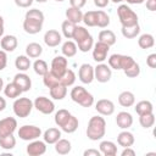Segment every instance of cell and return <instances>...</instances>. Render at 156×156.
I'll return each mask as SVG.
<instances>
[{
    "label": "cell",
    "mask_w": 156,
    "mask_h": 156,
    "mask_svg": "<svg viewBox=\"0 0 156 156\" xmlns=\"http://www.w3.org/2000/svg\"><path fill=\"white\" fill-rule=\"evenodd\" d=\"M106 132V122L102 117L100 116H93L89 122H88V128H87V136L93 140H100Z\"/></svg>",
    "instance_id": "6da1fadb"
},
{
    "label": "cell",
    "mask_w": 156,
    "mask_h": 156,
    "mask_svg": "<svg viewBox=\"0 0 156 156\" xmlns=\"http://www.w3.org/2000/svg\"><path fill=\"white\" fill-rule=\"evenodd\" d=\"M71 99L83 107H90L94 104V96L80 85H77L71 90Z\"/></svg>",
    "instance_id": "7a4b0ae2"
},
{
    "label": "cell",
    "mask_w": 156,
    "mask_h": 156,
    "mask_svg": "<svg viewBox=\"0 0 156 156\" xmlns=\"http://www.w3.org/2000/svg\"><path fill=\"white\" fill-rule=\"evenodd\" d=\"M117 15L122 27H129L138 24V16L136 13L127 5H119L117 9Z\"/></svg>",
    "instance_id": "3957f363"
},
{
    "label": "cell",
    "mask_w": 156,
    "mask_h": 156,
    "mask_svg": "<svg viewBox=\"0 0 156 156\" xmlns=\"http://www.w3.org/2000/svg\"><path fill=\"white\" fill-rule=\"evenodd\" d=\"M33 108V102L28 98H18L13 102V112L20 118H26L30 115Z\"/></svg>",
    "instance_id": "277c9868"
},
{
    "label": "cell",
    "mask_w": 156,
    "mask_h": 156,
    "mask_svg": "<svg viewBox=\"0 0 156 156\" xmlns=\"http://www.w3.org/2000/svg\"><path fill=\"white\" fill-rule=\"evenodd\" d=\"M40 135H41V129L35 126H22L18 129V136L26 141L35 140Z\"/></svg>",
    "instance_id": "5b68a950"
},
{
    "label": "cell",
    "mask_w": 156,
    "mask_h": 156,
    "mask_svg": "<svg viewBox=\"0 0 156 156\" xmlns=\"http://www.w3.org/2000/svg\"><path fill=\"white\" fill-rule=\"evenodd\" d=\"M33 106H34L39 112H41L43 115H50V113H52L54 110H55L54 102H52L50 99L45 98V96H38V98L34 100Z\"/></svg>",
    "instance_id": "8992f818"
},
{
    "label": "cell",
    "mask_w": 156,
    "mask_h": 156,
    "mask_svg": "<svg viewBox=\"0 0 156 156\" xmlns=\"http://www.w3.org/2000/svg\"><path fill=\"white\" fill-rule=\"evenodd\" d=\"M112 76V71L110 68V66L105 65V63H99L95 68H94V79H96L100 83H106L111 79Z\"/></svg>",
    "instance_id": "52a82bcc"
},
{
    "label": "cell",
    "mask_w": 156,
    "mask_h": 156,
    "mask_svg": "<svg viewBox=\"0 0 156 156\" xmlns=\"http://www.w3.org/2000/svg\"><path fill=\"white\" fill-rule=\"evenodd\" d=\"M67 65H68V62L65 56H56L51 62L50 72H52L57 78H61L62 74L67 71Z\"/></svg>",
    "instance_id": "ba28073f"
},
{
    "label": "cell",
    "mask_w": 156,
    "mask_h": 156,
    "mask_svg": "<svg viewBox=\"0 0 156 156\" xmlns=\"http://www.w3.org/2000/svg\"><path fill=\"white\" fill-rule=\"evenodd\" d=\"M79 80L84 84H90L94 80V67L89 63H83L78 71Z\"/></svg>",
    "instance_id": "9c48e42d"
},
{
    "label": "cell",
    "mask_w": 156,
    "mask_h": 156,
    "mask_svg": "<svg viewBox=\"0 0 156 156\" xmlns=\"http://www.w3.org/2000/svg\"><path fill=\"white\" fill-rule=\"evenodd\" d=\"M17 128V121L13 117H6L0 119V136L13 134Z\"/></svg>",
    "instance_id": "30bf717a"
},
{
    "label": "cell",
    "mask_w": 156,
    "mask_h": 156,
    "mask_svg": "<svg viewBox=\"0 0 156 156\" xmlns=\"http://www.w3.org/2000/svg\"><path fill=\"white\" fill-rule=\"evenodd\" d=\"M108 50H110L108 45H106V44H104L101 41H98L94 45V49H93V58L99 63L104 62L106 60V57H107Z\"/></svg>",
    "instance_id": "8fae6325"
},
{
    "label": "cell",
    "mask_w": 156,
    "mask_h": 156,
    "mask_svg": "<svg viewBox=\"0 0 156 156\" xmlns=\"http://www.w3.org/2000/svg\"><path fill=\"white\" fill-rule=\"evenodd\" d=\"M95 110L102 116H111L115 112V104L108 99H101L96 102Z\"/></svg>",
    "instance_id": "7c38bea8"
},
{
    "label": "cell",
    "mask_w": 156,
    "mask_h": 156,
    "mask_svg": "<svg viewBox=\"0 0 156 156\" xmlns=\"http://www.w3.org/2000/svg\"><path fill=\"white\" fill-rule=\"evenodd\" d=\"M45 151H46L45 141H40L37 139L29 143V145L27 146V154L29 156H40V155H44Z\"/></svg>",
    "instance_id": "4fadbf2b"
},
{
    "label": "cell",
    "mask_w": 156,
    "mask_h": 156,
    "mask_svg": "<svg viewBox=\"0 0 156 156\" xmlns=\"http://www.w3.org/2000/svg\"><path fill=\"white\" fill-rule=\"evenodd\" d=\"M44 43L50 48L57 46L61 43V34L55 29H49L44 34Z\"/></svg>",
    "instance_id": "5bb4252c"
},
{
    "label": "cell",
    "mask_w": 156,
    "mask_h": 156,
    "mask_svg": "<svg viewBox=\"0 0 156 156\" xmlns=\"http://www.w3.org/2000/svg\"><path fill=\"white\" fill-rule=\"evenodd\" d=\"M13 82L20 87V89L22 90V93L28 91L32 87V80L29 78V76H27L26 73H17L13 78Z\"/></svg>",
    "instance_id": "9a60e30c"
},
{
    "label": "cell",
    "mask_w": 156,
    "mask_h": 156,
    "mask_svg": "<svg viewBox=\"0 0 156 156\" xmlns=\"http://www.w3.org/2000/svg\"><path fill=\"white\" fill-rule=\"evenodd\" d=\"M116 123H117V126H118L119 128H122V129H128V128L132 127V124H133V117H132V115H130L129 112L122 111V112L117 113Z\"/></svg>",
    "instance_id": "2e32d148"
},
{
    "label": "cell",
    "mask_w": 156,
    "mask_h": 156,
    "mask_svg": "<svg viewBox=\"0 0 156 156\" xmlns=\"http://www.w3.org/2000/svg\"><path fill=\"white\" fill-rule=\"evenodd\" d=\"M17 44H18L17 38H16L15 35H10V34L2 37V39H1V41H0L1 49H2L4 51H7V52L13 51V50L17 48Z\"/></svg>",
    "instance_id": "e0dca14e"
},
{
    "label": "cell",
    "mask_w": 156,
    "mask_h": 156,
    "mask_svg": "<svg viewBox=\"0 0 156 156\" xmlns=\"http://www.w3.org/2000/svg\"><path fill=\"white\" fill-rule=\"evenodd\" d=\"M41 28H43V23H40V22L27 20V18H24V21H23V29L28 34H37L41 30Z\"/></svg>",
    "instance_id": "ac0fdd59"
},
{
    "label": "cell",
    "mask_w": 156,
    "mask_h": 156,
    "mask_svg": "<svg viewBox=\"0 0 156 156\" xmlns=\"http://www.w3.org/2000/svg\"><path fill=\"white\" fill-rule=\"evenodd\" d=\"M118 102L123 107H130L135 102V96H134V94L132 91H128V90L122 91L118 95Z\"/></svg>",
    "instance_id": "d6986e66"
},
{
    "label": "cell",
    "mask_w": 156,
    "mask_h": 156,
    "mask_svg": "<svg viewBox=\"0 0 156 156\" xmlns=\"http://www.w3.org/2000/svg\"><path fill=\"white\" fill-rule=\"evenodd\" d=\"M100 152L105 156H116L117 155V146L115 143L105 140L100 143Z\"/></svg>",
    "instance_id": "ffe728a7"
},
{
    "label": "cell",
    "mask_w": 156,
    "mask_h": 156,
    "mask_svg": "<svg viewBox=\"0 0 156 156\" xmlns=\"http://www.w3.org/2000/svg\"><path fill=\"white\" fill-rule=\"evenodd\" d=\"M117 143L123 146V147H129L134 144V135L130 133V132H127V130H123L118 134L117 136Z\"/></svg>",
    "instance_id": "44dd1931"
},
{
    "label": "cell",
    "mask_w": 156,
    "mask_h": 156,
    "mask_svg": "<svg viewBox=\"0 0 156 156\" xmlns=\"http://www.w3.org/2000/svg\"><path fill=\"white\" fill-rule=\"evenodd\" d=\"M66 17H67V20H68L69 22L77 24V23H79V22L82 21V18H83V12H82L80 9H76V7H72V6H71V7H68V9L66 10Z\"/></svg>",
    "instance_id": "7402d4cb"
},
{
    "label": "cell",
    "mask_w": 156,
    "mask_h": 156,
    "mask_svg": "<svg viewBox=\"0 0 156 156\" xmlns=\"http://www.w3.org/2000/svg\"><path fill=\"white\" fill-rule=\"evenodd\" d=\"M66 95H67V87H65L61 83L50 88V96L55 100H62L63 98H66Z\"/></svg>",
    "instance_id": "603a6c76"
},
{
    "label": "cell",
    "mask_w": 156,
    "mask_h": 156,
    "mask_svg": "<svg viewBox=\"0 0 156 156\" xmlns=\"http://www.w3.org/2000/svg\"><path fill=\"white\" fill-rule=\"evenodd\" d=\"M44 141L48 144H55L61 138V132L57 128H49L44 132Z\"/></svg>",
    "instance_id": "cb8c5ba5"
},
{
    "label": "cell",
    "mask_w": 156,
    "mask_h": 156,
    "mask_svg": "<svg viewBox=\"0 0 156 156\" xmlns=\"http://www.w3.org/2000/svg\"><path fill=\"white\" fill-rule=\"evenodd\" d=\"M99 41H101V43L111 46V45H113L116 43V35H115V33L112 30L104 29V30H101L99 33Z\"/></svg>",
    "instance_id": "d4e9b609"
},
{
    "label": "cell",
    "mask_w": 156,
    "mask_h": 156,
    "mask_svg": "<svg viewBox=\"0 0 156 156\" xmlns=\"http://www.w3.org/2000/svg\"><path fill=\"white\" fill-rule=\"evenodd\" d=\"M41 52H43V48H41V45L38 44V43H29V44L27 45V48H26V54H27V56L30 57V58H37V57H39V56L41 55Z\"/></svg>",
    "instance_id": "484cf974"
},
{
    "label": "cell",
    "mask_w": 156,
    "mask_h": 156,
    "mask_svg": "<svg viewBox=\"0 0 156 156\" xmlns=\"http://www.w3.org/2000/svg\"><path fill=\"white\" fill-rule=\"evenodd\" d=\"M4 93H5V95H6L7 98H10V99H16V98H18V96L22 94V90L20 89V87H18L15 82H11V83H9V84L5 87Z\"/></svg>",
    "instance_id": "4316f807"
},
{
    "label": "cell",
    "mask_w": 156,
    "mask_h": 156,
    "mask_svg": "<svg viewBox=\"0 0 156 156\" xmlns=\"http://www.w3.org/2000/svg\"><path fill=\"white\" fill-rule=\"evenodd\" d=\"M135 112L140 116V115H145V113H150L154 112V106L149 100H141L135 105Z\"/></svg>",
    "instance_id": "83f0119b"
},
{
    "label": "cell",
    "mask_w": 156,
    "mask_h": 156,
    "mask_svg": "<svg viewBox=\"0 0 156 156\" xmlns=\"http://www.w3.org/2000/svg\"><path fill=\"white\" fill-rule=\"evenodd\" d=\"M138 45L141 48V49H150L155 45V39H154V35L152 34H149V33H145V34H141L138 39Z\"/></svg>",
    "instance_id": "f1b7e54d"
},
{
    "label": "cell",
    "mask_w": 156,
    "mask_h": 156,
    "mask_svg": "<svg viewBox=\"0 0 156 156\" xmlns=\"http://www.w3.org/2000/svg\"><path fill=\"white\" fill-rule=\"evenodd\" d=\"M72 146H71V143L67 140V139H58L56 143H55V150L57 154L60 155H67L69 151H71Z\"/></svg>",
    "instance_id": "f546056e"
},
{
    "label": "cell",
    "mask_w": 156,
    "mask_h": 156,
    "mask_svg": "<svg viewBox=\"0 0 156 156\" xmlns=\"http://www.w3.org/2000/svg\"><path fill=\"white\" fill-rule=\"evenodd\" d=\"M77 50H78L77 49V45L72 40L65 41L63 45H62V49H61V51H62V54H63L65 57H73L77 54Z\"/></svg>",
    "instance_id": "4dcf8cb0"
},
{
    "label": "cell",
    "mask_w": 156,
    "mask_h": 156,
    "mask_svg": "<svg viewBox=\"0 0 156 156\" xmlns=\"http://www.w3.org/2000/svg\"><path fill=\"white\" fill-rule=\"evenodd\" d=\"M122 35L127 39H133L135 38L139 33H140V27H139V23L138 24H134V26H129V27H122Z\"/></svg>",
    "instance_id": "1f68e13d"
},
{
    "label": "cell",
    "mask_w": 156,
    "mask_h": 156,
    "mask_svg": "<svg viewBox=\"0 0 156 156\" xmlns=\"http://www.w3.org/2000/svg\"><path fill=\"white\" fill-rule=\"evenodd\" d=\"M78 124H79L78 118L71 115L69 119L61 127V129H62L63 132H66V133H74V132L78 129Z\"/></svg>",
    "instance_id": "d6a6232c"
},
{
    "label": "cell",
    "mask_w": 156,
    "mask_h": 156,
    "mask_svg": "<svg viewBox=\"0 0 156 156\" xmlns=\"http://www.w3.org/2000/svg\"><path fill=\"white\" fill-rule=\"evenodd\" d=\"M15 66L18 71H27L29 69L30 67V60L28 58V56H24V55H21V56H17L16 61H15Z\"/></svg>",
    "instance_id": "836d02e7"
},
{
    "label": "cell",
    "mask_w": 156,
    "mask_h": 156,
    "mask_svg": "<svg viewBox=\"0 0 156 156\" xmlns=\"http://www.w3.org/2000/svg\"><path fill=\"white\" fill-rule=\"evenodd\" d=\"M69 117H71V113H69L67 110L61 108V110H58V111L55 113V123H56L58 127H62V126L69 119Z\"/></svg>",
    "instance_id": "e575fe53"
},
{
    "label": "cell",
    "mask_w": 156,
    "mask_h": 156,
    "mask_svg": "<svg viewBox=\"0 0 156 156\" xmlns=\"http://www.w3.org/2000/svg\"><path fill=\"white\" fill-rule=\"evenodd\" d=\"M74 82H76V74H74V72L72 69H68L67 68V71L60 78V83L63 84L65 87H71V85L74 84Z\"/></svg>",
    "instance_id": "d590c367"
},
{
    "label": "cell",
    "mask_w": 156,
    "mask_h": 156,
    "mask_svg": "<svg viewBox=\"0 0 156 156\" xmlns=\"http://www.w3.org/2000/svg\"><path fill=\"white\" fill-rule=\"evenodd\" d=\"M16 145V139L12 134H9V135H4V136H0V146L5 150H11L13 149Z\"/></svg>",
    "instance_id": "8d00e7d4"
},
{
    "label": "cell",
    "mask_w": 156,
    "mask_h": 156,
    "mask_svg": "<svg viewBox=\"0 0 156 156\" xmlns=\"http://www.w3.org/2000/svg\"><path fill=\"white\" fill-rule=\"evenodd\" d=\"M110 24V17L108 15L102 11V10H98L96 11V26L100 28H105Z\"/></svg>",
    "instance_id": "74e56055"
},
{
    "label": "cell",
    "mask_w": 156,
    "mask_h": 156,
    "mask_svg": "<svg viewBox=\"0 0 156 156\" xmlns=\"http://www.w3.org/2000/svg\"><path fill=\"white\" fill-rule=\"evenodd\" d=\"M139 122L141 124L143 128H151L155 123V116H154V112H150V113H145V115H140L139 116Z\"/></svg>",
    "instance_id": "f35d334b"
},
{
    "label": "cell",
    "mask_w": 156,
    "mask_h": 156,
    "mask_svg": "<svg viewBox=\"0 0 156 156\" xmlns=\"http://www.w3.org/2000/svg\"><path fill=\"white\" fill-rule=\"evenodd\" d=\"M76 26H77V24L69 22L68 20H66V21L62 22L61 29H62L63 35H65L67 39H72V38H73V33H74V28H76Z\"/></svg>",
    "instance_id": "ab89813d"
},
{
    "label": "cell",
    "mask_w": 156,
    "mask_h": 156,
    "mask_svg": "<svg viewBox=\"0 0 156 156\" xmlns=\"http://www.w3.org/2000/svg\"><path fill=\"white\" fill-rule=\"evenodd\" d=\"M43 82H44V85L46 87V88H52L54 85H56V84H58L60 83V78H57L52 72H46L44 76H43Z\"/></svg>",
    "instance_id": "60d3db41"
},
{
    "label": "cell",
    "mask_w": 156,
    "mask_h": 156,
    "mask_svg": "<svg viewBox=\"0 0 156 156\" xmlns=\"http://www.w3.org/2000/svg\"><path fill=\"white\" fill-rule=\"evenodd\" d=\"M24 18L32 20V21H37V22H40V23H44V13L40 10H38V9L28 10Z\"/></svg>",
    "instance_id": "b9f144b4"
},
{
    "label": "cell",
    "mask_w": 156,
    "mask_h": 156,
    "mask_svg": "<svg viewBox=\"0 0 156 156\" xmlns=\"http://www.w3.org/2000/svg\"><path fill=\"white\" fill-rule=\"evenodd\" d=\"M89 35H90V33L88 32V29H85L84 27H80V26H76L72 39H74L76 43H79V41H82L83 39H85Z\"/></svg>",
    "instance_id": "7bdbcfd3"
},
{
    "label": "cell",
    "mask_w": 156,
    "mask_h": 156,
    "mask_svg": "<svg viewBox=\"0 0 156 156\" xmlns=\"http://www.w3.org/2000/svg\"><path fill=\"white\" fill-rule=\"evenodd\" d=\"M33 68H34V72L39 76H44L46 72H49V67H48V63L44 61V60H35V62L33 63Z\"/></svg>",
    "instance_id": "ee69618b"
},
{
    "label": "cell",
    "mask_w": 156,
    "mask_h": 156,
    "mask_svg": "<svg viewBox=\"0 0 156 156\" xmlns=\"http://www.w3.org/2000/svg\"><path fill=\"white\" fill-rule=\"evenodd\" d=\"M122 60H123V55H121V54H113V55H111L110 58H108V66H110V68L121 69Z\"/></svg>",
    "instance_id": "f6af8a7d"
},
{
    "label": "cell",
    "mask_w": 156,
    "mask_h": 156,
    "mask_svg": "<svg viewBox=\"0 0 156 156\" xmlns=\"http://www.w3.org/2000/svg\"><path fill=\"white\" fill-rule=\"evenodd\" d=\"M82 21L88 27H95L96 26V11H88V12L83 13Z\"/></svg>",
    "instance_id": "bcb514c9"
},
{
    "label": "cell",
    "mask_w": 156,
    "mask_h": 156,
    "mask_svg": "<svg viewBox=\"0 0 156 156\" xmlns=\"http://www.w3.org/2000/svg\"><path fill=\"white\" fill-rule=\"evenodd\" d=\"M78 44V49L82 51V52H88L93 46H94V39L91 35L87 37L85 39H83L82 41L77 43Z\"/></svg>",
    "instance_id": "7dc6e473"
},
{
    "label": "cell",
    "mask_w": 156,
    "mask_h": 156,
    "mask_svg": "<svg viewBox=\"0 0 156 156\" xmlns=\"http://www.w3.org/2000/svg\"><path fill=\"white\" fill-rule=\"evenodd\" d=\"M123 72H124V74H126L127 77H129V78H135V77H138V76L140 74V66L134 61L133 65H132L130 67H128L127 69H124Z\"/></svg>",
    "instance_id": "c3c4849f"
},
{
    "label": "cell",
    "mask_w": 156,
    "mask_h": 156,
    "mask_svg": "<svg viewBox=\"0 0 156 156\" xmlns=\"http://www.w3.org/2000/svg\"><path fill=\"white\" fill-rule=\"evenodd\" d=\"M7 65V55L6 51L0 50V71H2Z\"/></svg>",
    "instance_id": "681fc988"
},
{
    "label": "cell",
    "mask_w": 156,
    "mask_h": 156,
    "mask_svg": "<svg viewBox=\"0 0 156 156\" xmlns=\"http://www.w3.org/2000/svg\"><path fill=\"white\" fill-rule=\"evenodd\" d=\"M146 63L150 68H155L156 67V54H150L146 57Z\"/></svg>",
    "instance_id": "f907efd6"
},
{
    "label": "cell",
    "mask_w": 156,
    "mask_h": 156,
    "mask_svg": "<svg viewBox=\"0 0 156 156\" xmlns=\"http://www.w3.org/2000/svg\"><path fill=\"white\" fill-rule=\"evenodd\" d=\"M15 4L18 6V7H29L32 4H33V0H15Z\"/></svg>",
    "instance_id": "816d5d0a"
},
{
    "label": "cell",
    "mask_w": 156,
    "mask_h": 156,
    "mask_svg": "<svg viewBox=\"0 0 156 156\" xmlns=\"http://www.w3.org/2000/svg\"><path fill=\"white\" fill-rule=\"evenodd\" d=\"M69 4H71L72 7L82 9V7L87 4V0H69Z\"/></svg>",
    "instance_id": "f5cc1de1"
},
{
    "label": "cell",
    "mask_w": 156,
    "mask_h": 156,
    "mask_svg": "<svg viewBox=\"0 0 156 156\" xmlns=\"http://www.w3.org/2000/svg\"><path fill=\"white\" fill-rule=\"evenodd\" d=\"M83 155L84 156H100L101 152H100V150H96V149H88L83 152Z\"/></svg>",
    "instance_id": "db71d44e"
},
{
    "label": "cell",
    "mask_w": 156,
    "mask_h": 156,
    "mask_svg": "<svg viewBox=\"0 0 156 156\" xmlns=\"http://www.w3.org/2000/svg\"><path fill=\"white\" fill-rule=\"evenodd\" d=\"M146 9L151 12L156 11V0H146Z\"/></svg>",
    "instance_id": "11a10c76"
},
{
    "label": "cell",
    "mask_w": 156,
    "mask_h": 156,
    "mask_svg": "<svg viewBox=\"0 0 156 156\" xmlns=\"http://www.w3.org/2000/svg\"><path fill=\"white\" fill-rule=\"evenodd\" d=\"M108 1L110 0H94V4H95V6H98L100 9H104L108 5Z\"/></svg>",
    "instance_id": "9f6ffc18"
},
{
    "label": "cell",
    "mask_w": 156,
    "mask_h": 156,
    "mask_svg": "<svg viewBox=\"0 0 156 156\" xmlns=\"http://www.w3.org/2000/svg\"><path fill=\"white\" fill-rule=\"evenodd\" d=\"M121 155L122 156H135V151L133 149H130V146H129V147H124V150L122 151Z\"/></svg>",
    "instance_id": "6f0895ef"
},
{
    "label": "cell",
    "mask_w": 156,
    "mask_h": 156,
    "mask_svg": "<svg viewBox=\"0 0 156 156\" xmlns=\"http://www.w3.org/2000/svg\"><path fill=\"white\" fill-rule=\"evenodd\" d=\"M128 4H132V5H140L143 4L145 0H126Z\"/></svg>",
    "instance_id": "680465c9"
},
{
    "label": "cell",
    "mask_w": 156,
    "mask_h": 156,
    "mask_svg": "<svg viewBox=\"0 0 156 156\" xmlns=\"http://www.w3.org/2000/svg\"><path fill=\"white\" fill-rule=\"evenodd\" d=\"M5 107H6V101H5V99H4V98H1V96H0V111H4V110H5Z\"/></svg>",
    "instance_id": "91938a15"
},
{
    "label": "cell",
    "mask_w": 156,
    "mask_h": 156,
    "mask_svg": "<svg viewBox=\"0 0 156 156\" xmlns=\"http://www.w3.org/2000/svg\"><path fill=\"white\" fill-rule=\"evenodd\" d=\"M4 34V18L0 16V37H2Z\"/></svg>",
    "instance_id": "94428289"
},
{
    "label": "cell",
    "mask_w": 156,
    "mask_h": 156,
    "mask_svg": "<svg viewBox=\"0 0 156 156\" xmlns=\"http://www.w3.org/2000/svg\"><path fill=\"white\" fill-rule=\"evenodd\" d=\"M2 87H4V82H2V79L0 78V91H1V89H2Z\"/></svg>",
    "instance_id": "6125c7cd"
},
{
    "label": "cell",
    "mask_w": 156,
    "mask_h": 156,
    "mask_svg": "<svg viewBox=\"0 0 156 156\" xmlns=\"http://www.w3.org/2000/svg\"><path fill=\"white\" fill-rule=\"evenodd\" d=\"M122 1H124V0H112V2H115V4H117V2H122Z\"/></svg>",
    "instance_id": "be15d7a7"
},
{
    "label": "cell",
    "mask_w": 156,
    "mask_h": 156,
    "mask_svg": "<svg viewBox=\"0 0 156 156\" xmlns=\"http://www.w3.org/2000/svg\"><path fill=\"white\" fill-rule=\"evenodd\" d=\"M35 1H37V2H46L48 0H35Z\"/></svg>",
    "instance_id": "e7e4bbea"
},
{
    "label": "cell",
    "mask_w": 156,
    "mask_h": 156,
    "mask_svg": "<svg viewBox=\"0 0 156 156\" xmlns=\"http://www.w3.org/2000/svg\"><path fill=\"white\" fill-rule=\"evenodd\" d=\"M55 1H60L61 2V1H65V0H55Z\"/></svg>",
    "instance_id": "03108f58"
}]
</instances>
